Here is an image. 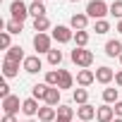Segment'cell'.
<instances>
[{"instance_id":"6da1fadb","label":"cell","mask_w":122,"mask_h":122,"mask_svg":"<svg viewBox=\"0 0 122 122\" xmlns=\"http://www.w3.org/2000/svg\"><path fill=\"white\" fill-rule=\"evenodd\" d=\"M86 15L89 19H105V15H110V5H105L103 0H91V3L86 5Z\"/></svg>"},{"instance_id":"7a4b0ae2","label":"cell","mask_w":122,"mask_h":122,"mask_svg":"<svg viewBox=\"0 0 122 122\" xmlns=\"http://www.w3.org/2000/svg\"><path fill=\"white\" fill-rule=\"evenodd\" d=\"M70 57H72V62H74L77 67H84V70H89L91 62H93V53L86 50V48H74V50L70 53Z\"/></svg>"},{"instance_id":"3957f363","label":"cell","mask_w":122,"mask_h":122,"mask_svg":"<svg viewBox=\"0 0 122 122\" xmlns=\"http://www.w3.org/2000/svg\"><path fill=\"white\" fill-rule=\"evenodd\" d=\"M34 48H36V55L38 53H50L53 50V36H48V34H36L34 36Z\"/></svg>"},{"instance_id":"277c9868","label":"cell","mask_w":122,"mask_h":122,"mask_svg":"<svg viewBox=\"0 0 122 122\" xmlns=\"http://www.w3.org/2000/svg\"><path fill=\"white\" fill-rule=\"evenodd\" d=\"M53 41H57V43H70V41H74V31H72V26L57 24V26L53 29Z\"/></svg>"},{"instance_id":"5b68a950","label":"cell","mask_w":122,"mask_h":122,"mask_svg":"<svg viewBox=\"0 0 122 122\" xmlns=\"http://www.w3.org/2000/svg\"><path fill=\"white\" fill-rule=\"evenodd\" d=\"M10 15H12V19L24 22V19L29 17V7H26V3H22V0H12V3H10Z\"/></svg>"},{"instance_id":"8992f818","label":"cell","mask_w":122,"mask_h":122,"mask_svg":"<svg viewBox=\"0 0 122 122\" xmlns=\"http://www.w3.org/2000/svg\"><path fill=\"white\" fill-rule=\"evenodd\" d=\"M22 103H24V101H19V96H7V98L3 101L5 115H17V112L22 110Z\"/></svg>"},{"instance_id":"52a82bcc","label":"cell","mask_w":122,"mask_h":122,"mask_svg":"<svg viewBox=\"0 0 122 122\" xmlns=\"http://www.w3.org/2000/svg\"><path fill=\"white\" fill-rule=\"evenodd\" d=\"M22 65H24V72H29V74H36V72H41V67H43V62H41L38 55H29Z\"/></svg>"},{"instance_id":"ba28073f","label":"cell","mask_w":122,"mask_h":122,"mask_svg":"<svg viewBox=\"0 0 122 122\" xmlns=\"http://www.w3.org/2000/svg\"><path fill=\"white\" fill-rule=\"evenodd\" d=\"M96 120H98V122H112V120H115V110L105 103V105L96 108Z\"/></svg>"},{"instance_id":"9c48e42d","label":"cell","mask_w":122,"mask_h":122,"mask_svg":"<svg viewBox=\"0 0 122 122\" xmlns=\"http://www.w3.org/2000/svg\"><path fill=\"white\" fill-rule=\"evenodd\" d=\"M86 24H89V15H86V12H81V15H72V19H70V26H72L74 31H84Z\"/></svg>"},{"instance_id":"30bf717a","label":"cell","mask_w":122,"mask_h":122,"mask_svg":"<svg viewBox=\"0 0 122 122\" xmlns=\"http://www.w3.org/2000/svg\"><path fill=\"white\" fill-rule=\"evenodd\" d=\"M112 79H115V72H112L110 67H105V65H103V67H98V70H96V81H98V84H110Z\"/></svg>"},{"instance_id":"8fae6325","label":"cell","mask_w":122,"mask_h":122,"mask_svg":"<svg viewBox=\"0 0 122 122\" xmlns=\"http://www.w3.org/2000/svg\"><path fill=\"white\" fill-rule=\"evenodd\" d=\"M96 81V72H91V70H79V74H77V84L84 89V86H91Z\"/></svg>"},{"instance_id":"7c38bea8","label":"cell","mask_w":122,"mask_h":122,"mask_svg":"<svg viewBox=\"0 0 122 122\" xmlns=\"http://www.w3.org/2000/svg\"><path fill=\"white\" fill-rule=\"evenodd\" d=\"M38 110H41V108H38V101H36V98H26V101L22 103V112H24L26 117L38 115Z\"/></svg>"},{"instance_id":"4fadbf2b","label":"cell","mask_w":122,"mask_h":122,"mask_svg":"<svg viewBox=\"0 0 122 122\" xmlns=\"http://www.w3.org/2000/svg\"><path fill=\"white\" fill-rule=\"evenodd\" d=\"M105 55H108V57H120V55H122V41H117V38L108 41V43H105Z\"/></svg>"},{"instance_id":"5bb4252c","label":"cell","mask_w":122,"mask_h":122,"mask_svg":"<svg viewBox=\"0 0 122 122\" xmlns=\"http://www.w3.org/2000/svg\"><path fill=\"white\" fill-rule=\"evenodd\" d=\"M5 60H12V62H24V50H22V46H12L10 50H5Z\"/></svg>"},{"instance_id":"9a60e30c","label":"cell","mask_w":122,"mask_h":122,"mask_svg":"<svg viewBox=\"0 0 122 122\" xmlns=\"http://www.w3.org/2000/svg\"><path fill=\"white\" fill-rule=\"evenodd\" d=\"M77 115H79V120H81V122H89V120H93V117H96V108H93V105H89V103H86V105H79V108H77Z\"/></svg>"},{"instance_id":"2e32d148","label":"cell","mask_w":122,"mask_h":122,"mask_svg":"<svg viewBox=\"0 0 122 122\" xmlns=\"http://www.w3.org/2000/svg\"><path fill=\"white\" fill-rule=\"evenodd\" d=\"M57 122H72L74 120V110L70 105H57Z\"/></svg>"},{"instance_id":"e0dca14e","label":"cell","mask_w":122,"mask_h":122,"mask_svg":"<svg viewBox=\"0 0 122 122\" xmlns=\"http://www.w3.org/2000/svg\"><path fill=\"white\" fill-rule=\"evenodd\" d=\"M57 117V108H50V105H43L41 110H38V120L41 122H53Z\"/></svg>"},{"instance_id":"ac0fdd59","label":"cell","mask_w":122,"mask_h":122,"mask_svg":"<svg viewBox=\"0 0 122 122\" xmlns=\"http://www.w3.org/2000/svg\"><path fill=\"white\" fill-rule=\"evenodd\" d=\"M3 74H5L7 79L17 77V74H19V62H12V60H5V62H3Z\"/></svg>"},{"instance_id":"d6986e66","label":"cell","mask_w":122,"mask_h":122,"mask_svg":"<svg viewBox=\"0 0 122 122\" xmlns=\"http://www.w3.org/2000/svg\"><path fill=\"white\" fill-rule=\"evenodd\" d=\"M46 105H50V108L60 105V89H57V86H50V89H48V93H46Z\"/></svg>"},{"instance_id":"ffe728a7","label":"cell","mask_w":122,"mask_h":122,"mask_svg":"<svg viewBox=\"0 0 122 122\" xmlns=\"http://www.w3.org/2000/svg\"><path fill=\"white\" fill-rule=\"evenodd\" d=\"M72 84H74V77L67 72V70H60V81H57V89L62 91V89H72Z\"/></svg>"},{"instance_id":"44dd1931","label":"cell","mask_w":122,"mask_h":122,"mask_svg":"<svg viewBox=\"0 0 122 122\" xmlns=\"http://www.w3.org/2000/svg\"><path fill=\"white\" fill-rule=\"evenodd\" d=\"M48 84H36V86H31V98H36V101H46V93H48Z\"/></svg>"},{"instance_id":"7402d4cb","label":"cell","mask_w":122,"mask_h":122,"mask_svg":"<svg viewBox=\"0 0 122 122\" xmlns=\"http://www.w3.org/2000/svg\"><path fill=\"white\" fill-rule=\"evenodd\" d=\"M46 12H48V10H46V5H43V3H31V5H29V15H31L34 19L46 17Z\"/></svg>"},{"instance_id":"603a6c76","label":"cell","mask_w":122,"mask_h":122,"mask_svg":"<svg viewBox=\"0 0 122 122\" xmlns=\"http://www.w3.org/2000/svg\"><path fill=\"white\" fill-rule=\"evenodd\" d=\"M50 29V19L48 17H38V19H34V31L36 34H46Z\"/></svg>"},{"instance_id":"cb8c5ba5","label":"cell","mask_w":122,"mask_h":122,"mask_svg":"<svg viewBox=\"0 0 122 122\" xmlns=\"http://www.w3.org/2000/svg\"><path fill=\"white\" fill-rule=\"evenodd\" d=\"M72 98H74L77 105H86V101H89V91H86V89H74Z\"/></svg>"},{"instance_id":"d4e9b609","label":"cell","mask_w":122,"mask_h":122,"mask_svg":"<svg viewBox=\"0 0 122 122\" xmlns=\"http://www.w3.org/2000/svg\"><path fill=\"white\" fill-rule=\"evenodd\" d=\"M74 43H77V48H86V43H89V31L84 29V31H74Z\"/></svg>"},{"instance_id":"484cf974","label":"cell","mask_w":122,"mask_h":122,"mask_svg":"<svg viewBox=\"0 0 122 122\" xmlns=\"http://www.w3.org/2000/svg\"><path fill=\"white\" fill-rule=\"evenodd\" d=\"M5 29H7V34H22V29H24V22H17V19H10V22L5 24Z\"/></svg>"},{"instance_id":"4316f807","label":"cell","mask_w":122,"mask_h":122,"mask_svg":"<svg viewBox=\"0 0 122 122\" xmlns=\"http://www.w3.org/2000/svg\"><path fill=\"white\" fill-rule=\"evenodd\" d=\"M48 62H50L53 67H57L60 62H62V50H55V48H53V50L48 53Z\"/></svg>"},{"instance_id":"83f0119b","label":"cell","mask_w":122,"mask_h":122,"mask_svg":"<svg viewBox=\"0 0 122 122\" xmlns=\"http://www.w3.org/2000/svg\"><path fill=\"white\" fill-rule=\"evenodd\" d=\"M57 81H60V70L46 72V84H48V86H57Z\"/></svg>"},{"instance_id":"f1b7e54d","label":"cell","mask_w":122,"mask_h":122,"mask_svg":"<svg viewBox=\"0 0 122 122\" xmlns=\"http://www.w3.org/2000/svg\"><path fill=\"white\" fill-rule=\"evenodd\" d=\"M110 15L120 22L122 19V0H112V5H110Z\"/></svg>"},{"instance_id":"f546056e","label":"cell","mask_w":122,"mask_h":122,"mask_svg":"<svg viewBox=\"0 0 122 122\" xmlns=\"http://www.w3.org/2000/svg\"><path fill=\"white\" fill-rule=\"evenodd\" d=\"M93 31H96V34H108V31H110V22H108V19H98V22L93 24Z\"/></svg>"},{"instance_id":"4dcf8cb0","label":"cell","mask_w":122,"mask_h":122,"mask_svg":"<svg viewBox=\"0 0 122 122\" xmlns=\"http://www.w3.org/2000/svg\"><path fill=\"white\" fill-rule=\"evenodd\" d=\"M103 101L105 103H117V89H103Z\"/></svg>"},{"instance_id":"1f68e13d","label":"cell","mask_w":122,"mask_h":122,"mask_svg":"<svg viewBox=\"0 0 122 122\" xmlns=\"http://www.w3.org/2000/svg\"><path fill=\"white\" fill-rule=\"evenodd\" d=\"M0 48H5V50H10V48H12V46H10V34H7V31L0 36Z\"/></svg>"},{"instance_id":"d6a6232c","label":"cell","mask_w":122,"mask_h":122,"mask_svg":"<svg viewBox=\"0 0 122 122\" xmlns=\"http://www.w3.org/2000/svg\"><path fill=\"white\" fill-rule=\"evenodd\" d=\"M7 96H12V93H10V86H7V84L3 81V84H0V98H3V101H5Z\"/></svg>"},{"instance_id":"836d02e7","label":"cell","mask_w":122,"mask_h":122,"mask_svg":"<svg viewBox=\"0 0 122 122\" xmlns=\"http://www.w3.org/2000/svg\"><path fill=\"white\" fill-rule=\"evenodd\" d=\"M112 110H115V117H122V101H117L112 105Z\"/></svg>"},{"instance_id":"e575fe53","label":"cell","mask_w":122,"mask_h":122,"mask_svg":"<svg viewBox=\"0 0 122 122\" xmlns=\"http://www.w3.org/2000/svg\"><path fill=\"white\" fill-rule=\"evenodd\" d=\"M115 84L122 89V72H117V74H115Z\"/></svg>"},{"instance_id":"d590c367","label":"cell","mask_w":122,"mask_h":122,"mask_svg":"<svg viewBox=\"0 0 122 122\" xmlns=\"http://www.w3.org/2000/svg\"><path fill=\"white\" fill-rule=\"evenodd\" d=\"M3 122H17V120H15V115H5V117H3Z\"/></svg>"},{"instance_id":"8d00e7d4","label":"cell","mask_w":122,"mask_h":122,"mask_svg":"<svg viewBox=\"0 0 122 122\" xmlns=\"http://www.w3.org/2000/svg\"><path fill=\"white\" fill-rule=\"evenodd\" d=\"M117 31H120V34H122V19H120V22H117Z\"/></svg>"},{"instance_id":"74e56055","label":"cell","mask_w":122,"mask_h":122,"mask_svg":"<svg viewBox=\"0 0 122 122\" xmlns=\"http://www.w3.org/2000/svg\"><path fill=\"white\" fill-rule=\"evenodd\" d=\"M112 122H122V117H115V120H112Z\"/></svg>"},{"instance_id":"f35d334b","label":"cell","mask_w":122,"mask_h":122,"mask_svg":"<svg viewBox=\"0 0 122 122\" xmlns=\"http://www.w3.org/2000/svg\"><path fill=\"white\" fill-rule=\"evenodd\" d=\"M24 122H36V120H24Z\"/></svg>"},{"instance_id":"ab89813d","label":"cell","mask_w":122,"mask_h":122,"mask_svg":"<svg viewBox=\"0 0 122 122\" xmlns=\"http://www.w3.org/2000/svg\"><path fill=\"white\" fill-rule=\"evenodd\" d=\"M34 3H43V0H34Z\"/></svg>"},{"instance_id":"60d3db41","label":"cell","mask_w":122,"mask_h":122,"mask_svg":"<svg viewBox=\"0 0 122 122\" xmlns=\"http://www.w3.org/2000/svg\"><path fill=\"white\" fill-rule=\"evenodd\" d=\"M70 3H79V0H70Z\"/></svg>"},{"instance_id":"b9f144b4","label":"cell","mask_w":122,"mask_h":122,"mask_svg":"<svg viewBox=\"0 0 122 122\" xmlns=\"http://www.w3.org/2000/svg\"><path fill=\"white\" fill-rule=\"evenodd\" d=\"M120 62H122V55H120Z\"/></svg>"},{"instance_id":"7bdbcfd3","label":"cell","mask_w":122,"mask_h":122,"mask_svg":"<svg viewBox=\"0 0 122 122\" xmlns=\"http://www.w3.org/2000/svg\"><path fill=\"white\" fill-rule=\"evenodd\" d=\"M79 122H81V120H79Z\"/></svg>"}]
</instances>
